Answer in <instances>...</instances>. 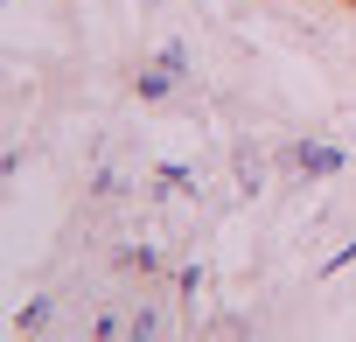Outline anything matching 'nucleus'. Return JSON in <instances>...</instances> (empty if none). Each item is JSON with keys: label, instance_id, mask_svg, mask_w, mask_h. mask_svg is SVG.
I'll return each instance as SVG.
<instances>
[{"label": "nucleus", "instance_id": "nucleus-1", "mask_svg": "<svg viewBox=\"0 0 356 342\" xmlns=\"http://www.w3.org/2000/svg\"><path fill=\"white\" fill-rule=\"evenodd\" d=\"M293 168H300V175H335V168H342V147H328V140H300V147H293Z\"/></svg>", "mask_w": 356, "mask_h": 342}, {"label": "nucleus", "instance_id": "nucleus-2", "mask_svg": "<svg viewBox=\"0 0 356 342\" xmlns=\"http://www.w3.org/2000/svg\"><path fill=\"white\" fill-rule=\"evenodd\" d=\"M175 77H182V70H175V63L161 56L154 70H140V98H168V84H175Z\"/></svg>", "mask_w": 356, "mask_h": 342}, {"label": "nucleus", "instance_id": "nucleus-3", "mask_svg": "<svg viewBox=\"0 0 356 342\" xmlns=\"http://www.w3.org/2000/svg\"><path fill=\"white\" fill-rule=\"evenodd\" d=\"M49 314H56V307H49V300H42V293H35V300H29V307H22V335H29V328H49Z\"/></svg>", "mask_w": 356, "mask_h": 342}, {"label": "nucleus", "instance_id": "nucleus-4", "mask_svg": "<svg viewBox=\"0 0 356 342\" xmlns=\"http://www.w3.org/2000/svg\"><path fill=\"white\" fill-rule=\"evenodd\" d=\"M238 182H245V189H259V182H266V168H259L252 154H238Z\"/></svg>", "mask_w": 356, "mask_h": 342}]
</instances>
